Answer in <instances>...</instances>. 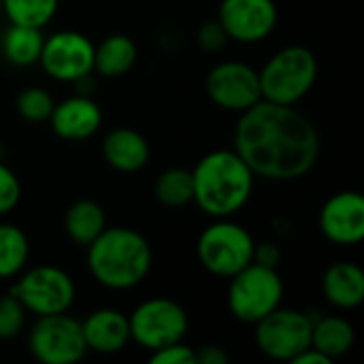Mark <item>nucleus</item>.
<instances>
[{"label":"nucleus","mask_w":364,"mask_h":364,"mask_svg":"<svg viewBox=\"0 0 364 364\" xmlns=\"http://www.w3.org/2000/svg\"><path fill=\"white\" fill-rule=\"evenodd\" d=\"M320 132L296 105L258 100L239 113L235 151L256 177L269 181L303 179L320 160Z\"/></svg>","instance_id":"f257e3e1"},{"label":"nucleus","mask_w":364,"mask_h":364,"mask_svg":"<svg viewBox=\"0 0 364 364\" xmlns=\"http://www.w3.org/2000/svg\"><path fill=\"white\" fill-rule=\"evenodd\" d=\"M154 264V252L139 230L128 226H107L87 245V269L96 284L124 292L145 282Z\"/></svg>","instance_id":"f03ea898"},{"label":"nucleus","mask_w":364,"mask_h":364,"mask_svg":"<svg viewBox=\"0 0 364 364\" xmlns=\"http://www.w3.org/2000/svg\"><path fill=\"white\" fill-rule=\"evenodd\" d=\"M194 200L209 218L237 215L254 194L256 175L235 149L205 154L192 168Z\"/></svg>","instance_id":"7ed1b4c3"},{"label":"nucleus","mask_w":364,"mask_h":364,"mask_svg":"<svg viewBox=\"0 0 364 364\" xmlns=\"http://www.w3.org/2000/svg\"><path fill=\"white\" fill-rule=\"evenodd\" d=\"M320 64L316 53L303 45H288L275 51L258 70L262 100L299 105L316 85Z\"/></svg>","instance_id":"20e7f679"},{"label":"nucleus","mask_w":364,"mask_h":364,"mask_svg":"<svg viewBox=\"0 0 364 364\" xmlns=\"http://www.w3.org/2000/svg\"><path fill=\"white\" fill-rule=\"evenodd\" d=\"M252 232L230 218H215L198 237L196 254L203 269L215 277L230 279L254 262Z\"/></svg>","instance_id":"39448f33"},{"label":"nucleus","mask_w":364,"mask_h":364,"mask_svg":"<svg viewBox=\"0 0 364 364\" xmlns=\"http://www.w3.org/2000/svg\"><path fill=\"white\" fill-rule=\"evenodd\" d=\"M226 303L239 322L256 324L284 303V279L277 269L252 262L230 277Z\"/></svg>","instance_id":"423d86ee"},{"label":"nucleus","mask_w":364,"mask_h":364,"mask_svg":"<svg viewBox=\"0 0 364 364\" xmlns=\"http://www.w3.org/2000/svg\"><path fill=\"white\" fill-rule=\"evenodd\" d=\"M11 288V294L23 305V309L36 318L66 314L75 299L77 286L73 277L53 264H41L23 269Z\"/></svg>","instance_id":"0eeeda50"},{"label":"nucleus","mask_w":364,"mask_h":364,"mask_svg":"<svg viewBox=\"0 0 364 364\" xmlns=\"http://www.w3.org/2000/svg\"><path fill=\"white\" fill-rule=\"evenodd\" d=\"M130 341L147 352H156L164 346L183 341L190 320L188 311L173 299L154 296L134 307L128 316Z\"/></svg>","instance_id":"6e6552de"},{"label":"nucleus","mask_w":364,"mask_h":364,"mask_svg":"<svg viewBox=\"0 0 364 364\" xmlns=\"http://www.w3.org/2000/svg\"><path fill=\"white\" fill-rule=\"evenodd\" d=\"M254 326L256 348L271 360L292 363L296 354L311 346L314 318L305 311L279 305Z\"/></svg>","instance_id":"1a4fd4ad"},{"label":"nucleus","mask_w":364,"mask_h":364,"mask_svg":"<svg viewBox=\"0 0 364 364\" xmlns=\"http://www.w3.org/2000/svg\"><path fill=\"white\" fill-rule=\"evenodd\" d=\"M28 350L43 364H75L85 358L87 346L81 322L66 314L43 316L28 335Z\"/></svg>","instance_id":"9d476101"},{"label":"nucleus","mask_w":364,"mask_h":364,"mask_svg":"<svg viewBox=\"0 0 364 364\" xmlns=\"http://www.w3.org/2000/svg\"><path fill=\"white\" fill-rule=\"evenodd\" d=\"M38 64L53 81L75 83L94 73V43L75 30L53 32L43 41Z\"/></svg>","instance_id":"9b49d317"},{"label":"nucleus","mask_w":364,"mask_h":364,"mask_svg":"<svg viewBox=\"0 0 364 364\" xmlns=\"http://www.w3.org/2000/svg\"><path fill=\"white\" fill-rule=\"evenodd\" d=\"M205 92L213 105L230 113H243L262 100L258 70L241 60L218 62L207 73Z\"/></svg>","instance_id":"f8f14e48"},{"label":"nucleus","mask_w":364,"mask_h":364,"mask_svg":"<svg viewBox=\"0 0 364 364\" xmlns=\"http://www.w3.org/2000/svg\"><path fill=\"white\" fill-rule=\"evenodd\" d=\"M215 19L230 41L256 45L273 34L279 11L275 0H222Z\"/></svg>","instance_id":"ddd939ff"},{"label":"nucleus","mask_w":364,"mask_h":364,"mask_svg":"<svg viewBox=\"0 0 364 364\" xmlns=\"http://www.w3.org/2000/svg\"><path fill=\"white\" fill-rule=\"evenodd\" d=\"M320 230L326 241L352 247L364 239V198L356 190L333 194L320 209Z\"/></svg>","instance_id":"4468645a"},{"label":"nucleus","mask_w":364,"mask_h":364,"mask_svg":"<svg viewBox=\"0 0 364 364\" xmlns=\"http://www.w3.org/2000/svg\"><path fill=\"white\" fill-rule=\"evenodd\" d=\"M49 126L53 134L64 141H85L100 130L102 109L92 96L73 94L53 105Z\"/></svg>","instance_id":"2eb2a0df"},{"label":"nucleus","mask_w":364,"mask_h":364,"mask_svg":"<svg viewBox=\"0 0 364 364\" xmlns=\"http://www.w3.org/2000/svg\"><path fill=\"white\" fill-rule=\"evenodd\" d=\"M83 339L87 352L111 356L122 352L130 343V324L128 316L113 307H100L92 311L83 322Z\"/></svg>","instance_id":"dca6fc26"},{"label":"nucleus","mask_w":364,"mask_h":364,"mask_svg":"<svg viewBox=\"0 0 364 364\" xmlns=\"http://www.w3.org/2000/svg\"><path fill=\"white\" fill-rule=\"evenodd\" d=\"M102 158L117 173H139L147 166L151 158V147L147 139L134 128H113L102 139Z\"/></svg>","instance_id":"f3484780"},{"label":"nucleus","mask_w":364,"mask_h":364,"mask_svg":"<svg viewBox=\"0 0 364 364\" xmlns=\"http://www.w3.org/2000/svg\"><path fill=\"white\" fill-rule=\"evenodd\" d=\"M324 299L343 311L360 307L364 301V271L356 262H335L322 277Z\"/></svg>","instance_id":"a211bd4d"},{"label":"nucleus","mask_w":364,"mask_h":364,"mask_svg":"<svg viewBox=\"0 0 364 364\" xmlns=\"http://www.w3.org/2000/svg\"><path fill=\"white\" fill-rule=\"evenodd\" d=\"M139 58L136 43L128 34H109L94 45V73L107 79L124 77Z\"/></svg>","instance_id":"6ab92c4d"},{"label":"nucleus","mask_w":364,"mask_h":364,"mask_svg":"<svg viewBox=\"0 0 364 364\" xmlns=\"http://www.w3.org/2000/svg\"><path fill=\"white\" fill-rule=\"evenodd\" d=\"M314 318V316H311ZM356 341L352 322L343 316H318L311 328V348L328 356L331 360L346 356Z\"/></svg>","instance_id":"aec40b11"},{"label":"nucleus","mask_w":364,"mask_h":364,"mask_svg":"<svg viewBox=\"0 0 364 364\" xmlns=\"http://www.w3.org/2000/svg\"><path fill=\"white\" fill-rule=\"evenodd\" d=\"M105 228H107V213L102 205H98L92 198L75 200L64 213L66 237L79 247H87Z\"/></svg>","instance_id":"412c9836"},{"label":"nucleus","mask_w":364,"mask_h":364,"mask_svg":"<svg viewBox=\"0 0 364 364\" xmlns=\"http://www.w3.org/2000/svg\"><path fill=\"white\" fill-rule=\"evenodd\" d=\"M43 41H45V36H43L41 28L11 23L0 41L2 55L6 58L9 64H13L17 68H28L38 62Z\"/></svg>","instance_id":"4be33fe9"},{"label":"nucleus","mask_w":364,"mask_h":364,"mask_svg":"<svg viewBox=\"0 0 364 364\" xmlns=\"http://www.w3.org/2000/svg\"><path fill=\"white\" fill-rule=\"evenodd\" d=\"M30 260V241L17 224L0 222V279H15Z\"/></svg>","instance_id":"5701e85b"},{"label":"nucleus","mask_w":364,"mask_h":364,"mask_svg":"<svg viewBox=\"0 0 364 364\" xmlns=\"http://www.w3.org/2000/svg\"><path fill=\"white\" fill-rule=\"evenodd\" d=\"M154 194H156L158 203L168 209L188 207L194 200L192 171H188L183 166H173V168L162 171L154 183Z\"/></svg>","instance_id":"b1692460"},{"label":"nucleus","mask_w":364,"mask_h":364,"mask_svg":"<svg viewBox=\"0 0 364 364\" xmlns=\"http://www.w3.org/2000/svg\"><path fill=\"white\" fill-rule=\"evenodd\" d=\"M60 0H2L0 11H4L9 23L45 28L58 13Z\"/></svg>","instance_id":"393cba45"},{"label":"nucleus","mask_w":364,"mask_h":364,"mask_svg":"<svg viewBox=\"0 0 364 364\" xmlns=\"http://www.w3.org/2000/svg\"><path fill=\"white\" fill-rule=\"evenodd\" d=\"M53 96L41 87V85H30V87H23L19 94H17V100H15V109L17 113L26 119V122H32V124H41V122H49V115L53 111Z\"/></svg>","instance_id":"a878e982"},{"label":"nucleus","mask_w":364,"mask_h":364,"mask_svg":"<svg viewBox=\"0 0 364 364\" xmlns=\"http://www.w3.org/2000/svg\"><path fill=\"white\" fill-rule=\"evenodd\" d=\"M28 311L9 292L0 296V341H11L23 333Z\"/></svg>","instance_id":"bb28decb"},{"label":"nucleus","mask_w":364,"mask_h":364,"mask_svg":"<svg viewBox=\"0 0 364 364\" xmlns=\"http://www.w3.org/2000/svg\"><path fill=\"white\" fill-rule=\"evenodd\" d=\"M21 200V181L11 166L0 160V218L17 209Z\"/></svg>","instance_id":"cd10ccee"},{"label":"nucleus","mask_w":364,"mask_h":364,"mask_svg":"<svg viewBox=\"0 0 364 364\" xmlns=\"http://www.w3.org/2000/svg\"><path fill=\"white\" fill-rule=\"evenodd\" d=\"M196 41H198V47L207 53H218L222 51L226 45H228V34L226 30L222 28V23L218 19H209L205 21L200 28H198V34H196Z\"/></svg>","instance_id":"c85d7f7f"},{"label":"nucleus","mask_w":364,"mask_h":364,"mask_svg":"<svg viewBox=\"0 0 364 364\" xmlns=\"http://www.w3.org/2000/svg\"><path fill=\"white\" fill-rule=\"evenodd\" d=\"M154 364H196V350L186 346L183 341L164 346L156 352H151Z\"/></svg>","instance_id":"c756f323"},{"label":"nucleus","mask_w":364,"mask_h":364,"mask_svg":"<svg viewBox=\"0 0 364 364\" xmlns=\"http://www.w3.org/2000/svg\"><path fill=\"white\" fill-rule=\"evenodd\" d=\"M279 260H282V250H279L277 243L264 241V243H256L254 245V262L271 267V269H277Z\"/></svg>","instance_id":"7c9ffc66"},{"label":"nucleus","mask_w":364,"mask_h":364,"mask_svg":"<svg viewBox=\"0 0 364 364\" xmlns=\"http://www.w3.org/2000/svg\"><path fill=\"white\" fill-rule=\"evenodd\" d=\"M230 363V356L220 346H203L196 350V364H226Z\"/></svg>","instance_id":"2f4dec72"},{"label":"nucleus","mask_w":364,"mask_h":364,"mask_svg":"<svg viewBox=\"0 0 364 364\" xmlns=\"http://www.w3.org/2000/svg\"><path fill=\"white\" fill-rule=\"evenodd\" d=\"M292 364H333V360L328 356H324L322 352H318L316 348L309 346L307 350H303L301 354H296L292 358Z\"/></svg>","instance_id":"473e14b6"},{"label":"nucleus","mask_w":364,"mask_h":364,"mask_svg":"<svg viewBox=\"0 0 364 364\" xmlns=\"http://www.w3.org/2000/svg\"><path fill=\"white\" fill-rule=\"evenodd\" d=\"M0 6H2V0H0Z\"/></svg>","instance_id":"72a5a7b5"}]
</instances>
